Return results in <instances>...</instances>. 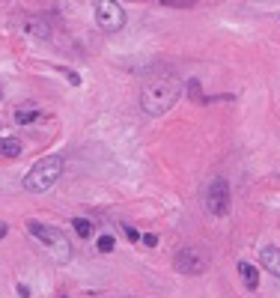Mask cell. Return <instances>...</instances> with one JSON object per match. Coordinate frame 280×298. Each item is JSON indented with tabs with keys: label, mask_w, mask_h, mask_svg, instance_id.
Returning a JSON list of instances; mask_svg holds the SVG:
<instances>
[{
	"label": "cell",
	"mask_w": 280,
	"mask_h": 298,
	"mask_svg": "<svg viewBox=\"0 0 280 298\" xmlns=\"http://www.w3.org/2000/svg\"><path fill=\"white\" fill-rule=\"evenodd\" d=\"M179 93H182L179 75H176L173 69H167V66H158V69H152L143 78V84H140V107H143L149 117H161V113H167V110L176 105Z\"/></svg>",
	"instance_id": "1"
},
{
	"label": "cell",
	"mask_w": 280,
	"mask_h": 298,
	"mask_svg": "<svg viewBox=\"0 0 280 298\" xmlns=\"http://www.w3.org/2000/svg\"><path fill=\"white\" fill-rule=\"evenodd\" d=\"M60 298H69V295H60Z\"/></svg>",
	"instance_id": "21"
},
{
	"label": "cell",
	"mask_w": 280,
	"mask_h": 298,
	"mask_svg": "<svg viewBox=\"0 0 280 298\" xmlns=\"http://www.w3.org/2000/svg\"><path fill=\"white\" fill-rule=\"evenodd\" d=\"M229 200H232V194H229V182L224 176H215L209 182V191H206V209L212 215H227L229 212Z\"/></svg>",
	"instance_id": "5"
},
{
	"label": "cell",
	"mask_w": 280,
	"mask_h": 298,
	"mask_svg": "<svg viewBox=\"0 0 280 298\" xmlns=\"http://www.w3.org/2000/svg\"><path fill=\"white\" fill-rule=\"evenodd\" d=\"M63 158L60 155H45L39 158L33 167L27 170V176H24V191L27 194H45L51 191L54 185H57V179L63 176Z\"/></svg>",
	"instance_id": "2"
},
{
	"label": "cell",
	"mask_w": 280,
	"mask_h": 298,
	"mask_svg": "<svg viewBox=\"0 0 280 298\" xmlns=\"http://www.w3.org/2000/svg\"><path fill=\"white\" fill-rule=\"evenodd\" d=\"M239 278H242V283H245V289H260V271H256V265H250V263H239Z\"/></svg>",
	"instance_id": "8"
},
{
	"label": "cell",
	"mask_w": 280,
	"mask_h": 298,
	"mask_svg": "<svg viewBox=\"0 0 280 298\" xmlns=\"http://www.w3.org/2000/svg\"><path fill=\"white\" fill-rule=\"evenodd\" d=\"M27 230H30L45 247H51L54 257H57V263H66L72 257V245H69V239H66L63 230L48 227V224H42V221H27Z\"/></svg>",
	"instance_id": "3"
},
{
	"label": "cell",
	"mask_w": 280,
	"mask_h": 298,
	"mask_svg": "<svg viewBox=\"0 0 280 298\" xmlns=\"http://www.w3.org/2000/svg\"><path fill=\"white\" fill-rule=\"evenodd\" d=\"M188 96H191L194 102H200V105H206L209 99L203 96V89H200V81H188Z\"/></svg>",
	"instance_id": "13"
},
{
	"label": "cell",
	"mask_w": 280,
	"mask_h": 298,
	"mask_svg": "<svg viewBox=\"0 0 280 298\" xmlns=\"http://www.w3.org/2000/svg\"><path fill=\"white\" fill-rule=\"evenodd\" d=\"M0 152L6 158L21 155V141H18V137H0Z\"/></svg>",
	"instance_id": "10"
},
{
	"label": "cell",
	"mask_w": 280,
	"mask_h": 298,
	"mask_svg": "<svg viewBox=\"0 0 280 298\" xmlns=\"http://www.w3.org/2000/svg\"><path fill=\"white\" fill-rule=\"evenodd\" d=\"M173 268L179 274H203L209 271V257L197 247H182L173 257Z\"/></svg>",
	"instance_id": "6"
},
{
	"label": "cell",
	"mask_w": 280,
	"mask_h": 298,
	"mask_svg": "<svg viewBox=\"0 0 280 298\" xmlns=\"http://www.w3.org/2000/svg\"><path fill=\"white\" fill-rule=\"evenodd\" d=\"M260 263H263L265 271H271L274 278H280V247H274V245L263 247L260 250Z\"/></svg>",
	"instance_id": "7"
},
{
	"label": "cell",
	"mask_w": 280,
	"mask_h": 298,
	"mask_svg": "<svg viewBox=\"0 0 280 298\" xmlns=\"http://www.w3.org/2000/svg\"><path fill=\"white\" fill-rule=\"evenodd\" d=\"M42 117V110H33V107H27V110H15V123L18 125H30V123H36Z\"/></svg>",
	"instance_id": "11"
},
{
	"label": "cell",
	"mask_w": 280,
	"mask_h": 298,
	"mask_svg": "<svg viewBox=\"0 0 280 298\" xmlns=\"http://www.w3.org/2000/svg\"><path fill=\"white\" fill-rule=\"evenodd\" d=\"M6 230H9V227H6V224H3V221H0V239H3V236H6Z\"/></svg>",
	"instance_id": "19"
},
{
	"label": "cell",
	"mask_w": 280,
	"mask_h": 298,
	"mask_svg": "<svg viewBox=\"0 0 280 298\" xmlns=\"http://www.w3.org/2000/svg\"><path fill=\"white\" fill-rule=\"evenodd\" d=\"M21 27H24L30 36H36V39H51V27H48L42 18H24Z\"/></svg>",
	"instance_id": "9"
},
{
	"label": "cell",
	"mask_w": 280,
	"mask_h": 298,
	"mask_svg": "<svg viewBox=\"0 0 280 298\" xmlns=\"http://www.w3.org/2000/svg\"><path fill=\"white\" fill-rule=\"evenodd\" d=\"M125 236H128V242H137V239H140V233L134 227H125Z\"/></svg>",
	"instance_id": "17"
},
{
	"label": "cell",
	"mask_w": 280,
	"mask_h": 298,
	"mask_svg": "<svg viewBox=\"0 0 280 298\" xmlns=\"http://www.w3.org/2000/svg\"><path fill=\"white\" fill-rule=\"evenodd\" d=\"M96 245H99L102 254H110V250L116 247V242H113V236H99V242H96Z\"/></svg>",
	"instance_id": "14"
},
{
	"label": "cell",
	"mask_w": 280,
	"mask_h": 298,
	"mask_svg": "<svg viewBox=\"0 0 280 298\" xmlns=\"http://www.w3.org/2000/svg\"><path fill=\"white\" fill-rule=\"evenodd\" d=\"M161 6H167V9H191L194 3L191 0H161Z\"/></svg>",
	"instance_id": "15"
},
{
	"label": "cell",
	"mask_w": 280,
	"mask_h": 298,
	"mask_svg": "<svg viewBox=\"0 0 280 298\" xmlns=\"http://www.w3.org/2000/svg\"><path fill=\"white\" fill-rule=\"evenodd\" d=\"M143 245H146V247H155V245H158V236L146 233V236H143Z\"/></svg>",
	"instance_id": "16"
},
{
	"label": "cell",
	"mask_w": 280,
	"mask_h": 298,
	"mask_svg": "<svg viewBox=\"0 0 280 298\" xmlns=\"http://www.w3.org/2000/svg\"><path fill=\"white\" fill-rule=\"evenodd\" d=\"M0 99H3V84H0Z\"/></svg>",
	"instance_id": "20"
},
{
	"label": "cell",
	"mask_w": 280,
	"mask_h": 298,
	"mask_svg": "<svg viewBox=\"0 0 280 298\" xmlns=\"http://www.w3.org/2000/svg\"><path fill=\"white\" fill-rule=\"evenodd\" d=\"M72 227H75V233H78L81 239H89V233H92V224H89L87 218H75Z\"/></svg>",
	"instance_id": "12"
},
{
	"label": "cell",
	"mask_w": 280,
	"mask_h": 298,
	"mask_svg": "<svg viewBox=\"0 0 280 298\" xmlns=\"http://www.w3.org/2000/svg\"><path fill=\"white\" fill-rule=\"evenodd\" d=\"M18 295H21V298H30V289H27L24 283H18Z\"/></svg>",
	"instance_id": "18"
},
{
	"label": "cell",
	"mask_w": 280,
	"mask_h": 298,
	"mask_svg": "<svg viewBox=\"0 0 280 298\" xmlns=\"http://www.w3.org/2000/svg\"><path fill=\"white\" fill-rule=\"evenodd\" d=\"M92 9H96V24H99L105 33H116V30L125 27V9L120 3H113V0H99Z\"/></svg>",
	"instance_id": "4"
}]
</instances>
